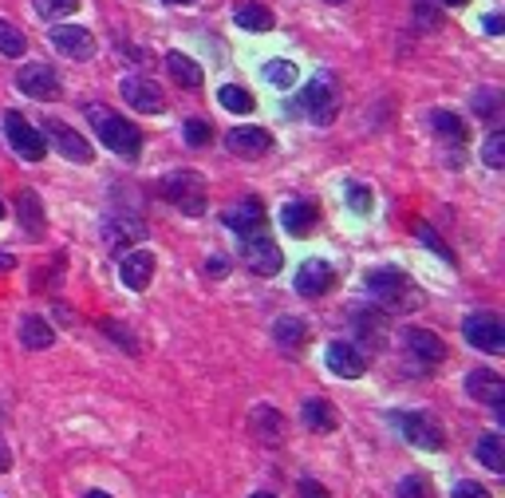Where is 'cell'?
<instances>
[{"instance_id":"1","label":"cell","mask_w":505,"mask_h":498,"mask_svg":"<svg viewBox=\"0 0 505 498\" xmlns=\"http://www.w3.org/2000/svg\"><path fill=\"white\" fill-rule=\"evenodd\" d=\"M367 289H371V296L379 301V308H387V313H395V316L423 308V293H418V285L407 277L403 269H395V265L371 269V273H367Z\"/></svg>"},{"instance_id":"2","label":"cell","mask_w":505,"mask_h":498,"mask_svg":"<svg viewBox=\"0 0 505 498\" xmlns=\"http://www.w3.org/2000/svg\"><path fill=\"white\" fill-rule=\"evenodd\" d=\"M88 119H91L95 135H99L115 154H127V159H135V154L142 150V135H139V127H135V123H127L123 115H115V111H107V107L91 103V107H88Z\"/></svg>"},{"instance_id":"3","label":"cell","mask_w":505,"mask_h":498,"mask_svg":"<svg viewBox=\"0 0 505 498\" xmlns=\"http://www.w3.org/2000/svg\"><path fill=\"white\" fill-rule=\"evenodd\" d=\"M159 194L170 202V206H178L182 213H190V218H198L201 210H206V178L194 174V171H178V174H166Z\"/></svg>"},{"instance_id":"4","label":"cell","mask_w":505,"mask_h":498,"mask_svg":"<svg viewBox=\"0 0 505 498\" xmlns=\"http://www.w3.org/2000/svg\"><path fill=\"white\" fill-rule=\"evenodd\" d=\"M5 135H8L12 150H16L24 162H40L44 154H47V139H44V130H36L20 111H5Z\"/></svg>"},{"instance_id":"5","label":"cell","mask_w":505,"mask_h":498,"mask_svg":"<svg viewBox=\"0 0 505 498\" xmlns=\"http://www.w3.org/2000/svg\"><path fill=\"white\" fill-rule=\"evenodd\" d=\"M300 99H304V111L316 119L320 127H328L332 119H335V111H340V91H335L332 76H316L304 88V95H300Z\"/></svg>"},{"instance_id":"6","label":"cell","mask_w":505,"mask_h":498,"mask_svg":"<svg viewBox=\"0 0 505 498\" xmlns=\"http://www.w3.org/2000/svg\"><path fill=\"white\" fill-rule=\"evenodd\" d=\"M462 337L470 340L478 352H501L505 348V328L494 313H470L462 320Z\"/></svg>"},{"instance_id":"7","label":"cell","mask_w":505,"mask_h":498,"mask_svg":"<svg viewBox=\"0 0 505 498\" xmlns=\"http://www.w3.org/2000/svg\"><path fill=\"white\" fill-rule=\"evenodd\" d=\"M399 431L411 439V447H418V451H442V447H447L442 427L430 420L427 411H403L399 415Z\"/></svg>"},{"instance_id":"8","label":"cell","mask_w":505,"mask_h":498,"mask_svg":"<svg viewBox=\"0 0 505 498\" xmlns=\"http://www.w3.org/2000/svg\"><path fill=\"white\" fill-rule=\"evenodd\" d=\"M119 91H123V99L135 107V111H142V115H159L162 107H166L162 88L154 79H147V76H127L123 83H119Z\"/></svg>"},{"instance_id":"9","label":"cell","mask_w":505,"mask_h":498,"mask_svg":"<svg viewBox=\"0 0 505 498\" xmlns=\"http://www.w3.org/2000/svg\"><path fill=\"white\" fill-rule=\"evenodd\" d=\"M245 265L257 273V277H276L284 265V257H281V249H276L273 237H261V233H249V242H245Z\"/></svg>"},{"instance_id":"10","label":"cell","mask_w":505,"mask_h":498,"mask_svg":"<svg viewBox=\"0 0 505 498\" xmlns=\"http://www.w3.org/2000/svg\"><path fill=\"white\" fill-rule=\"evenodd\" d=\"M324 360H328V368L340 379H359L367 372L364 352H359V344H352V340H332L328 352H324Z\"/></svg>"},{"instance_id":"11","label":"cell","mask_w":505,"mask_h":498,"mask_svg":"<svg viewBox=\"0 0 505 498\" xmlns=\"http://www.w3.org/2000/svg\"><path fill=\"white\" fill-rule=\"evenodd\" d=\"M16 88L24 95H32V99H56L59 76H56V67H47V64H28L16 71Z\"/></svg>"},{"instance_id":"12","label":"cell","mask_w":505,"mask_h":498,"mask_svg":"<svg viewBox=\"0 0 505 498\" xmlns=\"http://www.w3.org/2000/svg\"><path fill=\"white\" fill-rule=\"evenodd\" d=\"M403 348L423 364H442L447 360V344H442L438 332L430 328H403Z\"/></svg>"},{"instance_id":"13","label":"cell","mask_w":505,"mask_h":498,"mask_svg":"<svg viewBox=\"0 0 505 498\" xmlns=\"http://www.w3.org/2000/svg\"><path fill=\"white\" fill-rule=\"evenodd\" d=\"M335 289V269L328 261H304L296 269V293L300 296H324Z\"/></svg>"},{"instance_id":"14","label":"cell","mask_w":505,"mask_h":498,"mask_svg":"<svg viewBox=\"0 0 505 498\" xmlns=\"http://www.w3.org/2000/svg\"><path fill=\"white\" fill-rule=\"evenodd\" d=\"M222 222L230 225L233 233H261V225H264V206L261 202H252V198H242V202H233V206H225L222 210Z\"/></svg>"},{"instance_id":"15","label":"cell","mask_w":505,"mask_h":498,"mask_svg":"<svg viewBox=\"0 0 505 498\" xmlns=\"http://www.w3.org/2000/svg\"><path fill=\"white\" fill-rule=\"evenodd\" d=\"M225 147L242 159H257V154H269L273 150V135L264 127H233L225 135Z\"/></svg>"},{"instance_id":"16","label":"cell","mask_w":505,"mask_h":498,"mask_svg":"<svg viewBox=\"0 0 505 498\" xmlns=\"http://www.w3.org/2000/svg\"><path fill=\"white\" fill-rule=\"evenodd\" d=\"M52 44H56V52H64L71 59L95 56V36L88 28H76V24H59V28H52Z\"/></svg>"},{"instance_id":"17","label":"cell","mask_w":505,"mask_h":498,"mask_svg":"<svg viewBox=\"0 0 505 498\" xmlns=\"http://www.w3.org/2000/svg\"><path fill=\"white\" fill-rule=\"evenodd\" d=\"M466 391H470L478 403H490V408H501L505 403V379L498 372H490V368H474V372L466 376Z\"/></svg>"},{"instance_id":"18","label":"cell","mask_w":505,"mask_h":498,"mask_svg":"<svg viewBox=\"0 0 505 498\" xmlns=\"http://www.w3.org/2000/svg\"><path fill=\"white\" fill-rule=\"evenodd\" d=\"M119 277H123L127 289L142 293L150 285V277H154V254H150V249H135V254H127L123 261H119Z\"/></svg>"},{"instance_id":"19","label":"cell","mask_w":505,"mask_h":498,"mask_svg":"<svg viewBox=\"0 0 505 498\" xmlns=\"http://www.w3.org/2000/svg\"><path fill=\"white\" fill-rule=\"evenodd\" d=\"M249 427H252V435H257L264 447H281L284 443V415L276 411V408H269V403L252 408Z\"/></svg>"},{"instance_id":"20","label":"cell","mask_w":505,"mask_h":498,"mask_svg":"<svg viewBox=\"0 0 505 498\" xmlns=\"http://www.w3.org/2000/svg\"><path fill=\"white\" fill-rule=\"evenodd\" d=\"M47 130H52L56 147H59V154H64L67 162H91V159H95V147L79 135V130H71V127H64V123H52Z\"/></svg>"},{"instance_id":"21","label":"cell","mask_w":505,"mask_h":498,"mask_svg":"<svg viewBox=\"0 0 505 498\" xmlns=\"http://www.w3.org/2000/svg\"><path fill=\"white\" fill-rule=\"evenodd\" d=\"M316 222H320V213L312 202H288V206L281 210V225L293 237H308L312 230H316Z\"/></svg>"},{"instance_id":"22","label":"cell","mask_w":505,"mask_h":498,"mask_svg":"<svg viewBox=\"0 0 505 498\" xmlns=\"http://www.w3.org/2000/svg\"><path fill=\"white\" fill-rule=\"evenodd\" d=\"M273 337H276V344H281L284 352H300L308 344V325L300 316H276V325H273Z\"/></svg>"},{"instance_id":"23","label":"cell","mask_w":505,"mask_h":498,"mask_svg":"<svg viewBox=\"0 0 505 498\" xmlns=\"http://www.w3.org/2000/svg\"><path fill=\"white\" fill-rule=\"evenodd\" d=\"M16 213H20V225H24V233H28V237H44V225H47V218H44V202H40V194H32V190H24V194L16 198Z\"/></svg>"},{"instance_id":"24","label":"cell","mask_w":505,"mask_h":498,"mask_svg":"<svg viewBox=\"0 0 505 498\" xmlns=\"http://www.w3.org/2000/svg\"><path fill=\"white\" fill-rule=\"evenodd\" d=\"M300 415H304V427L308 431H335V423H340V415H335V408L328 399H304V408H300Z\"/></svg>"},{"instance_id":"25","label":"cell","mask_w":505,"mask_h":498,"mask_svg":"<svg viewBox=\"0 0 505 498\" xmlns=\"http://www.w3.org/2000/svg\"><path fill=\"white\" fill-rule=\"evenodd\" d=\"M166 67H170L178 88H201V67H198V59H190L186 52H170L166 56Z\"/></svg>"},{"instance_id":"26","label":"cell","mask_w":505,"mask_h":498,"mask_svg":"<svg viewBox=\"0 0 505 498\" xmlns=\"http://www.w3.org/2000/svg\"><path fill=\"white\" fill-rule=\"evenodd\" d=\"M20 340H24V348L44 352V348H52V344H56V332L47 328V320H40V316H24V325H20Z\"/></svg>"},{"instance_id":"27","label":"cell","mask_w":505,"mask_h":498,"mask_svg":"<svg viewBox=\"0 0 505 498\" xmlns=\"http://www.w3.org/2000/svg\"><path fill=\"white\" fill-rule=\"evenodd\" d=\"M430 127L438 130V139H442V142H454V147H462V142H466V127H462V119H459V115H450V111H430Z\"/></svg>"},{"instance_id":"28","label":"cell","mask_w":505,"mask_h":498,"mask_svg":"<svg viewBox=\"0 0 505 498\" xmlns=\"http://www.w3.org/2000/svg\"><path fill=\"white\" fill-rule=\"evenodd\" d=\"M474 455L482 459L494 474H505V443H501V435H482V439H478V447H474Z\"/></svg>"},{"instance_id":"29","label":"cell","mask_w":505,"mask_h":498,"mask_svg":"<svg viewBox=\"0 0 505 498\" xmlns=\"http://www.w3.org/2000/svg\"><path fill=\"white\" fill-rule=\"evenodd\" d=\"M233 20L242 24V28H249V32H269L273 28V12L264 8V5H237V12H233Z\"/></svg>"},{"instance_id":"30","label":"cell","mask_w":505,"mask_h":498,"mask_svg":"<svg viewBox=\"0 0 505 498\" xmlns=\"http://www.w3.org/2000/svg\"><path fill=\"white\" fill-rule=\"evenodd\" d=\"M24 52H28V36H24L16 24H8V20H0V56H8V59H20Z\"/></svg>"},{"instance_id":"31","label":"cell","mask_w":505,"mask_h":498,"mask_svg":"<svg viewBox=\"0 0 505 498\" xmlns=\"http://www.w3.org/2000/svg\"><path fill=\"white\" fill-rule=\"evenodd\" d=\"M264 79H269L273 88H293V83H296V64H293V59H269V64H264Z\"/></svg>"},{"instance_id":"32","label":"cell","mask_w":505,"mask_h":498,"mask_svg":"<svg viewBox=\"0 0 505 498\" xmlns=\"http://www.w3.org/2000/svg\"><path fill=\"white\" fill-rule=\"evenodd\" d=\"M218 99H222L225 111H237V115L252 111V95H249L245 88H237V83H225V88L218 91Z\"/></svg>"},{"instance_id":"33","label":"cell","mask_w":505,"mask_h":498,"mask_svg":"<svg viewBox=\"0 0 505 498\" xmlns=\"http://www.w3.org/2000/svg\"><path fill=\"white\" fill-rule=\"evenodd\" d=\"M32 5L44 20H64L71 12H79V0H32Z\"/></svg>"},{"instance_id":"34","label":"cell","mask_w":505,"mask_h":498,"mask_svg":"<svg viewBox=\"0 0 505 498\" xmlns=\"http://www.w3.org/2000/svg\"><path fill=\"white\" fill-rule=\"evenodd\" d=\"M482 159H486L490 171H501V166H505V130H494V135L486 139Z\"/></svg>"},{"instance_id":"35","label":"cell","mask_w":505,"mask_h":498,"mask_svg":"<svg viewBox=\"0 0 505 498\" xmlns=\"http://www.w3.org/2000/svg\"><path fill=\"white\" fill-rule=\"evenodd\" d=\"M395 498H435V494H430V482L423 474H407V479L395 486Z\"/></svg>"},{"instance_id":"36","label":"cell","mask_w":505,"mask_h":498,"mask_svg":"<svg viewBox=\"0 0 505 498\" xmlns=\"http://www.w3.org/2000/svg\"><path fill=\"white\" fill-rule=\"evenodd\" d=\"M182 135H186L190 147H210V142H213V127L206 123V119H190V123L182 127Z\"/></svg>"},{"instance_id":"37","label":"cell","mask_w":505,"mask_h":498,"mask_svg":"<svg viewBox=\"0 0 505 498\" xmlns=\"http://www.w3.org/2000/svg\"><path fill=\"white\" fill-rule=\"evenodd\" d=\"M474 111L482 115V119H494L498 111H501V95L494 91V88H482L474 95Z\"/></svg>"},{"instance_id":"38","label":"cell","mask_w":505,"mask_h":498,"mask_svg":"<svg viewBox=\"0 0 505 498\" xmlns=\"http://www.w3.org/2000/svg\"><path fill=\"white\" fill-rule=\"evenodd\" d=\"M415 233H418V237H423V242H427L430 249H435V254H438L442 261H450V265H454V257H450V245H447V242H442V237H438L435 230H430V225H427V222H418V225H415Z\"/></svg>"},{"instance_id":"39","label":"cell","mask_w":505,"mask_h":498,"mask_svg":"<svg viewBox=\"0 0 505 498\" xmlns=\"http://www.w3.org/2000/svg\"><path fill=\"white\" fill-rule=\"evenodd\" d=\"M347 206L356 213H367L371 210V190L367 186H347Z\"/></svg>"},{"instance_id":"40","label":"cell","mask_w":505,"mask_h":498,"mask_svg":"<svg viewBox=\"0 0 505 498\" xmlns=\"http://www.w3.org/2000/svg\"><path fill=\"white\" fill-rule=\"evenodd\" d=\"M450 498H494V494H490L486 486H478V482H459Z\"/></svg>"},{"instance_id":"41","label":"cell","mask_w":505,"mask_h":498,"mask_svg":"<svg viewBox=\"0 0 505 498\" xmlns=\"http://www.w3.org/2000/svg\"><path fill=\"white\" fill-rule=\"evenodd\" d=\"M300 498H332L328 491H324V486L320 482H312V479H304V482H300Z\"/></svg>"},{"instance_id":"42","label":"cell","mask_w":505,"mask_h":498,"mask_svg":"<svg viewBox=\"0 0 505 498\" xmlns=\"http://www.w3.org/2000/svg\"><path fill=\"white\" fill-rule=\"evenodd\" d=\"M225 273H230V261H225V257H213V261H210V277H225Z\"/></svg>"},{"instance_id":"43","label":"cell","mask_w":505,"mask_h":498,"mask_svg":"<svg viewBox=\"0 0 505 498\" xmlns=\"http://www.w3.org/2000/svg\"><path fill=\"white\" fill-rule=\"evenodd\" d=\"M501 28H505V20H501V16H486V32H490V36H498Z\"/></svg>"},{"instance_id":"44","label":"cell","mask_w":505,"mask_h":498,"mask_svg":"<svg viewBox=\"0 0 505 498\" xmlns=\"http://www.w3.org/2000/svg\"><path fill=\"white\" fill-rule=\"evenodd\" d=\"M442 5H450V8H462V5H470V0H442Z\"/></svg>"},{"instance_id":"45","label":"cell","mask_w":505,"mask_h":498,"mask_svg":"<svg viewBox=\"0 0 505 498\" xmlns=\"http://www.w3.org/2000/svg\"><path fill=\"white\" fill-rule=\"evenodd\" d=\"M0 269H12V257L8 254H0Z\"/></svg>"},{"instance_id":"46","label":"cell","mask_w":505,"mask_h":498,"mask_svg":"<svg viewBox=\"0 0 505 498\" xmlns=\"http://www.w3.org/2000/svg\"><path fill=\"white\" fill-rule=\"evenodd\" d=\"M5 467H8V451L0 447V471H5Z\"/></svg>"},{"instance_id":"47","label":"cell","mask_w":505,"mask_h":498,"mask_svg":"<svg viewBox=\"0 0 505 498\" xmlns=\"http://www.w3.org/2000/svg\"><path fill=\"white\" fill-rule=\"evenodd\" d=\"M88 498H111V494H107V491H88Z\"/></svg>"},{"instance_id":"48","label":"cell","mask_w":505,"mask_h":498,"mask_svg":"<svg viewBox=\"0 0 505 498\" xmlns=\"http://www.w3.org/2000/svg\"><path fill=\"white\" fill-rule=\"evenodd\" d=\"M162 5H190V0H162Z\"/></svg>"},{"instance_id":"49","label":"cell","mask_w":505,"mask_h":498,"mask_svg":"<svg viewBox=\"0 0 505 498\" xmlns=\"http://www.w3.org/2000/svg\"><path fill=\"white\" fill-rule=\"evenodd\" d=\"M252 498H273V494H264V491H261V494H252Z\"/></svg>"},{"instance_id":"50","label":"cell","mask_w":505,"mask_h":498,"mask_svg":"<svg viewBox=\"0 0 505 498\" xmlns=\"http://www.w3.org/2000/svg\"><path fill=\"white\" fill-rule=\"evenodd\" d=\"M0 218H5V202H0Z\"/></svg>"},{"instance_id":"51","label":"cell","mask_w":505,"mask_h":498,"mask_svg":"<svg viewBox=\"0 0 505 498\" xmlns=\"http://www.w3.org/2000/svg\"><path fill=\"white\" fill-rule=\"evenodd\" d=\"M328 5H344V0H328Z\"/></svg>"}]
</instances>
